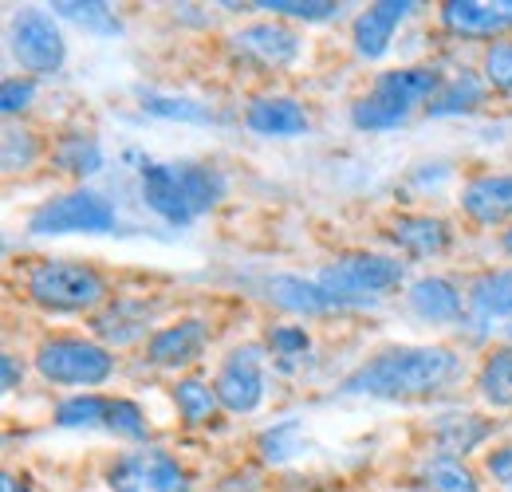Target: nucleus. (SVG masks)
<instances>
[{"label": "nucleus", "mask_w": 512, "mask_h": 492, "mask_svg": "<svg viewBox=\"0 0 512 492\" xmlns=\"http://www.w3.org/2000/svg\"><path fill=\"white\" fill-rule=\"evenodd\" d=\"M253 8L268 12V16H284V20H304V24H320L339 16L335 0H256Z\"/></svg>", "instance_id": "nucleus-30"}, {"label": "nucleus", "mask_w": 512, "mask_h": 492, "mask_svg": "<svg viewBox=\"0 0 512 492\" xmlns=\"http://www.w3.org/2000/svg\"><path fill=\"white\" fill-rule=\"evenodd\" d=\"M32 363L40 370V378L60 382V386H103L115 374V355L107 347L91 339H75V335L44 339Z\"/></svg>", "instance_id": "nucleus-5"}, {"label": "nucleus", "mask_w": 512, "mask_h": 492, "mask_svg": "<svg viewBox=\"0 0 512 492\" xmlns=\"http://www.w3.org/2000/svg\"><path fill=\"white\" fill-rule=\"evenodd\" d=\"M351 123L359 126V130L379 134V130H394V126H402L406 123V115H398L394 107H386V103H379V99L363 95V99H355V107H351Z\"/></svg>", "instance_id": "nucleus-33"}, {"label": "nucleus", "mask_w": 512, "mask_h": 492, "mask_svg": "<svg viewBox=\"0 0 512 492\" xmlns=\"http://www.w3.org/2000/svg\"><path fill=\"white\" fill-rule=\"evenodd\" d=\"M245 126L260 138H296V134H308L312 119H308L304 103H296L288 95H260L245 111Z\"/></svg>", "instance_id": "nucleus-17"}, {"label": "nucleus", "mask_w": 512, "mask_h": 492, "mask_svg": "<svg viewBox=\"0 0 512 492\" xmlns=\"http://www.w3.org/2000/svg\"><path fill=\"white\" fill-rule=\"evenodd\" d=\"M489 433H493V422L489 418H477V414H442L430 426V437L438 445V457H453V461H461L465 453H473Z\"/></svg>", "instance_id": "nucleus-19"}, {"label": "nucleus", "mask_w": 512, "mask_h": 492, "mask_svg": "<svg viewBox=\"0 0 512 492\" xmlns=\"http://www.w3.org/2000/svg\"><path fill=\"white\" fill-rule=\"evenodd\" d=\"M469 308L485 319L512 315V268H485L469 280Z\"/></svg>", "instance_id": "nucleus-21"}, {"label": "nucleus", "mask_w": 512, "mask_h": 492, "mask_svg": "<svg viewBox=\"0 0 512 492\" xmlns=\"http://www.w3.org/2000/svg\"><path fill=\"white\" fill-rule=\"evenodd\" d=\"M52 12L71 20V24H79V28L91 32V36H119V32H123L119 16H115L107 4H99V0H87V4H83V0H56Z\"/></svg>", "instance_id": "nucleus-26"}, {"label": "nucleus", "mask_w": 512, "mask_h": 492, "mask_svg": "<svg viewBox=\"0 0 512 492\" xmlns=\"http://www.w3.org/2000/svg\"><path fill=\"white\" fill-rule=\"evenodd\" d=\"M300 422H280V426H272V430L260 433V441H256V449H260V457L264 461H272V465H280V461H288L296 449H300Z\"/></svg>", "instance_id": "nucleus-32"}, {"label": "nucleus", "mask_w": 512, "mask_h": 492, "mask_svg": "<svg viewBox=\"0 0 512 492\" xmlns=\"http://www.w3.org/2000/svg\"><path fill=\"white\" fill-rule=\"evenodd\" d=\"M442 71L438 67H398V71H383L371 87V99H379L386 107H394L398 115H410L418 103H434V95L442 91Z\"/></svg>", "instance_id": "nucleus-12"}, {"label": "nucleus", "mask_w": 512, "mask_h": 492, "mask_svg": "<svg viewBox=\"0 0 512 492\" xmlns=\"http://www.w3.org/2000/svg\"><path fill=\"white\" fill-rule=\"evenodd\" d=\"M461 213L473 225L512 221V174H477L461 185Z\"/></svg>", "instance_id": "nucleus-14"}, {"label": "nucleus", "mask_w": 512, "mask_h": 492, "mask_svg": "<svg viewBox=\"0 0 512 492\" xmlns=\"http://www.w3.org/2000/svg\"><path fill=\"white\" fill-rule=\"evenodd\" d=\"M481 79L489 91L512 95V40H497L481 56Z\"/></svg>", "instance_id": "nucleus-31"}, {"label": "nucleus", "mask_w": 512, "mask_h": 492, "mask_svg": "<svg viewBox=\"0 0 512 492\" xmlns=\"http://www.w3.org/2000/svg\"><path fill=\"white\" fill-rule=\"evenodd\" d=\"M107 430H115L119 437H146V414L130 402V398H111V410H107Z\"/></svg>", "instance_id": "nucleus-36"}, {"label": "nucleus", "mask_w": 512, "mask_h": 492, "mask_svg": "<svg viewBox=\"0 0 512 492\" xmlns=\"http://www.w3.org/2000/svg\"><path fill=\"white\" fill-rule=\"evenodd\" d=\"M264 343H268V351L276 359H300L312 347V339H308V331L300 323H276V327H268L264 331Z\"/></svg>", "instance_id": "nucleus-34"}, {"label": "nucleus", "mask_w": 512, "mask_h": 492, "mask_svg": "<svg viewBox=\"0 0 512 492\" xmlns=\"http://www.w3.org/2000/svg\"><path fill=\"white\" fill-rule=\"evenodd\" d=\"M410 12H414L410 0H383V4H371L367 12H359V16H355V28H351L355 52H359L363 60L386 56V48H390L398 24H402Z\"/></svg>", "instance_id": "nucleus-15"}, {"label": "nucleus", "mask_w": 512, "mask_h": 492, "mask_svg": "<svg viewBox=\"0 0 512 492\" xmlns=\"http://www.w3.org/2000/svg\"><path fill=\"white\" fill-rule=\"evenodd\" d=\"M107 410H111V398L103 394H75L56 406V422L75 430V426H107Z\"/></svg>", "instance_id": "nucleus-27"}, {"label": "nucleus", "mask_w": 512, "mask_h": 492, "mask_svg": "<svg viewBox=\"0 0 512 492\" xmlns=\"http://www.w3.org/2000/svg\"><path fill=\"white\" fill-rule=\"evenodd\" d=\"M24 296L44 311H95L107 300V280L83 260L40 256L24 268Z\"/></svg>", "instance_id": "nucleus-3"}, {"label": "nucleus", "mask_w": 512, "mask_h": 492, "mask_svg": "<svg viewBox=\"0 0 512 492\" xmlns=\"http://www.w3.org/2000/svg\"><path fill=\"white\" fill-rule=\"evenodd\" d=\"M485 473H489L497 485H509L512 489V441L501 445V449H493V453L485 457Z\"/></svg>", "instance_id": "nucleus-38"}, {"label": "nucleus", "mask_w": 512, "mask_h": 492, "mask_svg": "<svg viewBox=\"0 0 512 492\" xmlns=\"http://www.w3.org/2000/svg\"><path fill=\"white\" fill-rule=\"evenodd\" d=\"M0 492H28V485H24V481H16L12 473H4V485H0Z\"/></svg>", "instance_id": "nucleus-40"}, {"label": "nucleus", "mask_w": 512, "mask_h": 492, "mask_svg": "<svg viewBox=\"0 0 512 492\" xmlns=\"http://www.w3.org/2000/svg\"><path fill=\"white\" fill-rule=\"evenodd\" d=\"M233 52H237V60L253 63L260 71H280L300 56V40L288 24L260 20V24H249L233 36Z\"/></svg>", "instance_id": "nucleus-11"}, {"label": "nucleus", "mask_w": 512, "mask_h": 492, "mask_svg": "<svg viewBox=\"0 0 512 492\" xmlns=\"http://www.w3.org/2000/svg\"><path fill=\"white\" fill-rule=\"evenodd\" d=\"M406 300H410V311L418 315V319H426V323H453L457 315H461V292L442 280V276H426V280H418L410 292H406Z\"/></svg>", "instance_id": "nucleus-20"}, {"label": "nucleus", "mask_w": 512, "mask_h": 492, "mask_svg": "<svg viewBox=\"0 0 512 492\" xmlns=\"http://www.w3.org/2000/svg\"><path fill=\"white\" fill-rule=\"evenodd\" d=\"M316 284L339 304H363L367 296L398 292L406 284V264L394 256H379V252H347L323 264Z\"/></svg>", "instance_id": "nucleus-4"}, {"label": "nucleus", "mask_w": 512, "mask_h": 492, "mask_svg": "<svg viewBox=\"0 0 512 492\" xmlns=\"http://www.w3.org/2000/svg\"><path fill=\"white\" fill-rule=\"evenodd\" d=\"M461 374V359L449 347H390L347 374V394L367 398H426L446 390Z\"/></svg>", "instance_id": "nucleus-1"}, {"label": "nucleus", "mask_w": 512, "mask_h": 492, "mask_svg": "<svg viewBox=\"0 0 512 492\" xmlns=\"http://www.w3.org/2000/svg\"><path fill=\"white\" fill-rule=\"evenodd\" d=\"M52 162L71 174V178H91V174H99V166H103V150H99V142H95V134H87V130H67L56 138V146H52Z\"/></svg>", "instance_id": "nucleus-22"}, {"label": "nucleus", "mask_w": 512, "mask_h": 492, "mask_svg": "<svg viewBox=\"0 0 512 492\" xmlns=\"http://www.w3.org/2000/svg\"><path fill=\"white\" fill-rule=\"evenodd\" d=\"M422 485H426L430 492H481L477 477H473L461 461H453V457L430 461V469L422 473Z\"/></svg>", "instance_id": "nucleus-29"}, {"label": "nucleus", "mask_w": 512, "mask_h": 492, "mask_svg": "<svg viewBox=\"0 0 512 492\" xmlns=\"http://www.w3.org/2000/svg\"><path fill=\"white\" fill-rule=\"evenodd\" d=\"M501 245H505V252L512 256V225L505 229V233H501Z\"/></svg>", "instance_id": "nucleus-41"}, {"label": "nucleus", "mask_w": 512, "mask_h": 492, "mask_svg": "<svg viewBox=\"0 0 512 492\" xmlns=\"http://www.w3.org/2000/svg\"><path fill=\"white\" fill-rule=\"evenodd\" d=\"M8 48L28 75H56L67 60L64 32L56 28L52 12H44V8H20L12 16Z\"/></svg>", "instance_id": "nucleus-8"}, {"label": "nucleus", "mask_w": 512, "mask_h": 492, "mask_svg": "<svg viewBox=\"0 0 512 492\" xmlns=\"http://www.w3.org/2000/svg\"><path fill=\"white\" fill-rule=\"evenodd\" d=\"M225 197V178L201 162H150L142 166V201L170 225H190Z\"/></svg>", "instance_id": "nucleus-2"}, {"label": "nucleus", "mask_w": 512, "mask_h": 492, "mask_svg": "<svg viewBox=\"0 0 512 492\" xmlns=\"http://www.w3.org/2000/svg\"><path fill=\"white\" fill-rule=\"evenodd\" d=\"M28 229L40 237H64V233H111L115 229V205L95 189H71L64 197L44 201Z\"/></svg>", "instance_id": "nucleus-6"}, {"label": "nucleus", "mask_w": 512, "mask_h": 492, "mask_svg": "<svg viewBox=\"0 0 512 492\" xmlns=\"http://www.w3.org/2000/svg\"><path fill=\"white\" fill-rule=\"evenodd\" d=\"M111 492H190V473L166 449H127L107 465Z\"/></svg>", "instance_id": "nucleus-7"}, {"label": "nucleus", "mask_w": 512, "mask_h": 492, "mask_svg": "<svg viewBox=\"0 0 512 492\" xmlns=\"http://www.w3.org/2000/svg\"><path fill=\"white\" fill-rule=\"evenodd\" d=\"M213 390L221 398V410L229 414H253L264 402V351L256 343L233 347L213 374Z\"/></svg>", "instance_id": "nucleus-9"}, {"label": "nucleus", "mask_w": 512, "mask_h": 492, "mask_svg": "<svg viewBox=\"0 0 512 492\" xmlns=\"http://www.w3.org/2000/svg\"><path fill=\"white\" fill-rule=\"evenodd\" d=\"M264 300L276 304L280 311H288V315H323V311H331V308H343L335 296L323 292L316 280L288 276V272L264 280Z\"/></svg>", "instance_id": "nucleus-18"}, {"label": "nucleus", "mask_w": 512, "mask_h": 492, "mask_svg": "<svg viewBox=\"0 0 512 492\" xmlns=\"http://www.w3.org/2000/svg\"><path fill=\"white\" fill-rule=\"evenodd\" d=\"M485 95H489V87H485V79L481 75H473V71H461V75H453L442 83V91L434 95V103H430V115L434 119H446V115H469V111H477L481 103H485Z\"/></svg>", "instance_id": "nucleus-23"}, {"label": "nucleus", "mask_w": 512, "mask_h": 492, "mask_svg": "<svg viewBox=\"0 0 512 492\" xmlns=\"http://www.w3.org/2000/svg\"><path fill=\"white\" fill-rule=\"evenodd\" d=\"M44 154L40 138L32 130H16V126H4V150H0V166L4 174H16V170H28L36 166Z\"/></svg>", "instance_id": "nucleus-28"}, {"label": "nucleus", "mask_w": 512, "mask_h": 492, "mask_svg": "<svg viewBox=\"0 0 512 492\" xmlns=\"http://www.w3.org/2000/svg\"><path fill=\"white\" fill-rule=\"evenodd\" d=\"M386 237L402 248L406 256L414 260H430V256H442L449 248V225L442 217H430V213H398L386 221Z\"/></svg>", "instance_id": "nucleus-16"}, {"label": "nucleus", "mask_w": 512, "mask_h": 492, "mask_svg": "<svg viewBox=\"0 0 512 492\" xmlns=\"http://www.w3.org/2000/svg\"><path fill=\"white\" fill-rule=\"evenodd\" d=\"M174 406H178V418L186 426H209L221 410V398L213 390V382H201V378H182L174 386Z\"/></svg>", "instance_id": "nucleus-25"}, {"label": "nucleus", "mask_w": 512, "mask_h": 492, "mask_svg": "<svg viewBox=\"0 0 512 492\" xmlns=\"http://www.w3.org/2000/svg\"><path fill=\"white\" fill-rule=\"evenodd\" d=\"M16 386V363H12V355H4V390H12Z\"/></svg>", "instance_id": "nucleus-39"}, {"label": "nucleus", "mask_w": 512, "mask_h": 492, "mask_svg": "<svg viewBox=\"0 0 512 492\" xmlns=\"http://www.w3.org/2000/svg\"><path fill=\"white\" fill-rule=\"evenodd\" d=\"M477 394L493 410H512V347H497L477 370Z\"/></svg>", "instance_id": "nucleus-24"}, {"label": "nucleus", "mask_w": 512, "mask_h": 492, "mask_svg": "<svg viewBox=\"0 0 512 492\" xmlns=\"http://www.w3.org/2000/svg\"><path fill=\"white\" fill-rule=\"evenodd\" d=\"M36 99V83L24 75V79H4L0 87V111L4 115H16V111H28Z\"/></svg>", "instance_id": "nucleus-37"}, {"label": "nucleus", "mask_w": 512, "mask_h": 492, "mask_svg": "<svg viewBox=\"0 0 512 492\" xmlns=\"http://www.w3.org/2000/svg\"><path fill=\"white\" fill-rule=\"evenodd\" d=\"M442 28L461 40H501L512 32V0H446Z\"/></svg>", "instance_id": "nucleus-10"}, {"label": "nucleus", "mask_w": 512, "mask_h": 492, "mask_svg": "<svg viewBox=\"0 0 512 492\" xmlns=\"http://www.w3.org/2000/svg\"><path fill=\"white\" fill-rule=\"evenodd\" d=\"M205 347H209L205 319H178V323H170L146 339V363L162 370H182L197 363L205 355Z\"/></svg>", "instance_id": "nucleus-13"}, {"label": "nucleus", "mask_w": 512, "mask_h": 492, "mask_svg": "<svg viewBox=\"0 0 512 492\" xmlns=\"http://www.w3.org/2000/svg\"><path fill=\"white\" fill-rule=\"evenodd\" d=\"M142 111L158 115V119H186V123H209L213 115L197 103H186V99H162V95H146L142 99Z\"/></svg>", "instance_id": "nucleus-35"}]
</instances>
